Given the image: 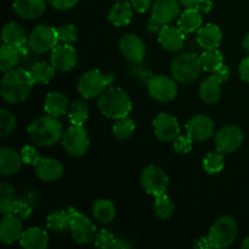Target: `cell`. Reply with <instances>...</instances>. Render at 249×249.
Instances as JSON below:
<instances>
[{"instance_id": "cell-14", "label": "cell", "mask_w": 249, "mask_h": 249, "mask_svg": "<svg viewBox=\"0 0 249 249\" xmlns=\"http://www.w3.org/2000/svg\"><path fill=\"white\" fill-rule=\"evenodd\" d=\"M186 133L194 141H204L211 139L214 135V125L213 119L208 116L198 114L190 119L186 123Z\"/></svg>"}, {"instance_id": "cell-23", "label": "cell", "mask_w": 249, "mask_h": 249, "mask_svg": "<svg viewBox=\"0 0 249 249\" xmlns=\"http://www.w3.org/2000/svg\"><path fill=\"white\" fill-rule=\"evenodd\" d=\"M223 39L221 29L216 24L208 23L201 27L197 33V43L204 50L208 49H218Z\"/></svg>"}, {"instance_id": "cell-32", "label": "cell", "mask_w": 249, "mask_h": 249, "mask_svg": "<svg viewBox=\"0 0 249 249\" xmlns=\"http://www.w3.org/2000/svg\"><path fill=\"white\" fill-rule=\"evenodd\" d=\"M19 56H21L19 49L4 44L0 49V71L6 73L16 68V66L18 65Z\"/></svg>"}, {"instance_id": "cell-16", "label": "cell", "mask_w": 249, "mask_h": 249, "mask_svg": "<svg viewBox=\"0 0 249 249\" xmlns=\"http://www.w3.org/2000/svg\"><path fill=\"white\" fill-rule=\"evenodd\" d=\"M180 16L179 0H155L152 5V19L160 26L172 23Z\"/></svg>"}, {"instance_id": "cell-30", "label": "cell", "mask_w": 249, "mask_h": 249, "mask_svg": "<svg viewBox=\"0 0 249 249\" xmlns=\"http://www.w3.org/2000/svg\"><path fill=\"white\" fill-rule=\"evenodd\" d=\"M116 214V207L109 199H97L92 206V215L101 224L112 223Z\"/></svg>"}, {"instance_id": "cell-25", "label": "cell", "mask_w": 249, "mask_h": 249, "mask_svg": "<svg viewBox=\"0 0 249 249\" xmlns=\"http://www.w3.org/2000/svg\"><path fill=\"white\" fill-rule=\"evenodd\" d=\"M19 245L26 249H45L49 246V236L41 229L31 228L23 231Z\"/></svg>"}, {"instance_id": "cell-3", "label": "cell", "mask_w": 249, "mask_h": 249, "mask_svg": "<svg viewBox=\"0 0 249 249\" xmlns=\"http://www.w3.org/2000/svg\"><path fill=\"white\" fill-rule=\"evenodd\" d=\"M97 107L105 117L118 119L126 117L133 108L129 95L121 88L106 89L99 97Z\"/></svg>"}, {"instance_id": "cell-29", "label": "cell", "mask_w": 249, "mask_h": 249, "mask_svg": "<svg viewBox=\"0 0 249 249\" xmlns=\"http://www.w3.org/2000/svg\"><path fill=\"white\" fill-rule=\"evenodd\" d=\"M133 17V6L128 1H119L113 5L108 14V21L116 27L128 26Z\"/></svg>"}, {"instance_id": "cell-13", "label": "cell", "mask_w": 249, "mask_h": 249, "mask_svg": "<svg viewBox=\"0 0 249 249\" xmlns=\"http://www.w3.org/2000/svg\"><path fill=\"white\" fill-rule=\"evenodd\" d=\"M153 130L160 141H174L180 134L179 121L169 113H160L153 119Z\"/></svg>"}, {"instance_id": "cell-43", "label": "cell", "mask_w": 249, "mask_h": 249, "mask_svg": "<svg viewBox=\"0 0 249 249\" xmlns=\"http://www.w3.org/2000/svg\"><path fill=\"white\" fill-rule=\"evenodd\" d=\"M19 153H21L22 160H23V163H26V164L36 165V163L41 160L38 150H36V147H33V146H23Z\"/></svg>"}, {"instance_id": "cell-24", "label": "cell", "mask_w": 249, "mask_h": 249, "mask_svg": "<svg viewBox=\"0 0 249 249\" xmlns=\"http://www.w3.org/2000/svg\"><path fill=\"white\" fill-rule=\"evenodd\" d=\"M1 38L4 44L21 50L27 41V34L21 24L17 22H9L2 27Z\"/></svg>"}, {"instance_id": "cell-45", "label": "cell", "mask_w": 249, "mask_h": 249, "mask_svg": "<svg viewBox=\"0 0 249 249\" xmlns=\"http://www.w3.org/2000/svg\"><path fill=\"white\" fill-rule=\"evenodd\" d=\"M32 208H33V207H31L28 203H26L24 201L19 199V201H17V203L15 204V208H14V211H12L11 214H15V215L18 216L19 219L24 220V219H27L31 216Z\"/></svg>"}, {"instance_id": "cell-49", "label": "cell", "mask_w": 249, "mask_h": 249, "mask_svg": "<svg viewBox=\"0 0 249 249\" xmlns=\"http://www.w3.org/2000/svg\"><path fill=\"white\" fill-rule=\"evenodd\" d=\"M238 72H240L241 79L249 83V56H247V57L243 58V60L241 61L240 67H238Z\"/></svg>"}, {"instance_id": "cell-36", "label": "cell", "mask_w": 249, "mask_h": 249, "mask_svg": "<svg viewBox=\"0 0 249 249\" xmlns=\"http://www.w3.org/2000/svg\"><path fill=\"white\" fill-rule=\"evenodd\" d=\"M199 57H201L202 67H203V70L206 72L213 73L216 68H219L224 63L223 53L218 49H208V50H204L203 53Z\"/></svg>"}, {"instance_id": "cell-10", "label": "cell", "mask_w": 249, "mask_h": 249, "mask_svg": "<svg viewBox=\"0 0 249 249\" xmlns=\"http://www.w3.org/2000/svg\"><path fill=\"white\" fill-rule=\"evenodd\" d=\"M140 181L143 190L147 194L153 195L155 197L160 194H164L168 184H169V179H168V175L165 174L164 170L153 164L148 165L142 170Z\"/></svg>"}, {"instance_id": "cell-21", "label": "cell", "mask_w": 249, "mask_h": 249, "mask_svg": "<svg viewBox=\"0 0 249 249\" xmlns=\"http://www.w3.org/2000/svg\"><path fill=\"white\" fill-rule=\"evenodd\" d=\"M48 0H15L14 10L24 19H36L44 14Z\"/></svg>"}, {"instance_id": "cell-47", "label": "cell", "mask_w": 249, "mask_h": 249, "mask_svg": "<svg viewBox=\"0 0 249 249\" xmlns=\"http://www.w3.org/2000/svg\"><path fill=\"white\" fill-rule=\"evenodd\" d=\"M213 75L220 83H225L226 80L229 79V77H230V68H229L228 66L224 65V63H223V65H221L220 67L216 68V70L214 71Z\"/></svg>"}, {"instance_id": "cell-2", "label": "cell", "mask_w": 249, "mask_h": 249, "mask_svg": "<svg viewBox=\"0 0 249 249\" xmlns=\"http://www.w3.org/2000/svg\"><path fill=\"white\" fill-rule=\"evenodd\" d=\"M28 136L34 143L41 147H50L56 145L63 136V126L57 118L53 116L39 117L29 124Z\"/></svg>"}, {"instance_id": "cell-9", "label": "cell", "mask_w": 249, "mask_h": 249, "mask_svg": "<svg viewBox=\"0 0 249 249\" xmlns=\"http://www.w3.org/2000/svg\"><path fill=\"white\" fill-rule=\"evenodd\" d=\"M68 212L72 218L70 231L74 242H77L78 245H88L94 241L96 236V228L91 220L74 208H68Z\"/></svg>"}, {"instance_id": "cell-44", "label": "cell", "mask_w": 249, "mask_h": 249, "mask_svg": "<svg viewBox=\"0 0 249 249\" xmlns=\"http://www.w3.org/2000/svg\"><path fill=\"white\" fill-rule=\"evenodd\" d=\"M192 142H194V140L189 135H179L174 140V150L179 153H189L192 150Z\"/></svg>"}, {"instance_id": "cell-19", "label": "cell", "mask_w": 249, "mask_h": 249, "mask_svg": "<svg viewBox=\"0 0 249 249\" xmlns=\"http://www.w3.org/2000/svg\"><path fill=\"white\" fill-rule=\"evenodd\" d=\"M22 219L15 214H6L0 223V240L5 245H12L19 241L23 233V224Z\"/></svg>"}, {"instance_id": "cell-5", "label": "cell", "mask_w": 249, "mask_h": 249, "mask_svg": "<svg viewBox=\"0 0 249 249\" xmlns=\"http://www.w3.org/2000/svg\"><path fill=\"white\" fill-rule=\"evenodd\" d=\"M236 236H237V224L235 219L229 215H224L212 225L207 237L212 248L221 249L232 246Z\"/></svg>"}, {"instance_id": "cell-27", "label": "cell", "mask_w": 249, "mask_h": 249, "mask_svg": "<svg viewBox=\"0 0 249 249\" xmlns=\"http://www.w3.org/2000/svg\"><path fill=\"white\" fill-rule=\"evenodd\" d=\"M199 96L204 104H216L221 97V83L213 74L209 75L199 85Z\"/></svg>"}, {"instance_id": "cell-7", "label": "cell", "mask_w": 249, "mask_h": 249, "mask_svg": "<svg viewBox=\"0 0 249 249\" xmlns=\"http://www.w3.org/2000/svg\"><path fill=\"white\" fill-rule=\"evenodd\" d=\"M58 44L57 29L46 24H39L32 29L28 38V46L33 53H45Z\"/></svg>"}, {"instance_id": "cell-37", "label": "cell", "mask_w": 249, "mask_h": 249, "mask_svg": "<svg viewBox=\"0 0 249 249\" xmlns=\"http://www.w3.org/2000/svg\"><path fill=\"white\" fill-rule=\"evenodd\" d=\"M153 211H155L156 216L162 220H167L174 213V204L170 201L168 195L160 194L156 196L155 199V206H153Z\"/></svg>"}, {"instance_id": "cell-52", "label": "cell", "mask_w": 249, "mask_h": 249, "mask_svg": "<svg viewBox=\"0 0 249 249\" xmlns=\"http://www.w3.org/2000/svg\"><path fill=\"white\" fill-rule=\"evenodd\" d=\"M131 247H133V245H131L126 238L119 237V238H116V242H114L113 248L112 249H129Z\"/></svg>"}, {"instance_id": "cell-55", "label": "cell", "mask_w": 249, "mask_h": 249, "mask_svg": "<svg viewBox=\"0 0 249 249\" xmlns=\"http://www.w3.org/2000/svg\"><path fill=\"white\" fill-rule=\"evenodd\" d=\"M242 48L245 49L247 53H249V33L247 34V36H245V39H243L242 41Z\"/></svg>"}, {"instance_id": "cell-22", "label": "cell", "mask_w": 249, "mask_h": 249, "mask_svg": "<svg viewBox=\"0 0 249 249\" xmlns=\"http://www.w3.org/2000/svg\"><path fill=\"white\" fill-rule=\"evenodd\" d=\"M21 153L15 151L14 148L1 147L0 148V173L1 175H14L19 172L22 167Z\"/></svg>"}, {"instance_id": "cell-53", "label": "cell", "mask_w": 249, "mask_h": 249, "mask_svg": "<svg viewBox=\"0 0 249 249\" xmlns=\"http://www.w3.org/2000/svg\"><path fill=\"white\" fill-rule=\"evenodd\" d=\"M195 248H199V249H207V248H212L211 243H209L208 237H201L196 243H195Z\"/></svg>"}, {"instance_id": "cell-11", "label": "cell", "mask_w": 249, "mask_h": 249, "mask_svg": "<svg viewBox=\"0 0 249 249\" xmlns=\"http://www.w3.org/2000/svg\"><path fill=\"white\" fill-rule=\"evenodd\" d=\"M148 94L160 102H169L177 97L178 85L167 75H153L147 82Z\"/></svg>"}, {"instance_id": "cell-20", "label": "cell", "mask_w": 249, "mask_h": 249, "mask_svg": "<svg viewBox=\"0 0 249 249\" xmlns=\"http://www.w3.org/2000/svg\"><path fill=\"white\" fill-rule=\"evenodd\" d=\"M34 168L36 177L46 182L57 181L63 175L62 163L55 158H41Z\"/></svg>"}, {"instance_id": "cell-12", "label": "cell", "mask_w": 249, "mask_h": 249, "mask_svg": "<svg viewBox=\"0 0 249 249\" xmlns=\"http://www.w3.org/2000/svg\"><path fill=\"white\" fill-rule=\"evenodd\" d=\"M242 130L236 125H226L215 134V147L221 153L236 152L243 143Z\"/></svg>"}, {"instance_id": "cell-4", "label": "cell", "mask_w": 249, "mask_h": 249, "mask_svg": "<svg viewBox=\"0 0 249 249\" xmlns=\"http://www.w3.org/2000/svg\"><path fill=\"white\" fill-rule=\"evenodd\" d=\"M202 70L201 57L190 53L178 55L170 67L173 78L181 84H191L198 79Z\"/></svg>"}, {"instance_id": "cell-39", "label": "cell", "mask_w": 249, "mask_h": 249, "mask_svg": "<svg viewBox=\"0 0 249 249\" xmlns=\"http://www.w3.org/2000/svg\"><path fill=\"white\" fill-rule=\"evenodd\" d=\"M225 167V160L221 152H211L204 157L203 168L208 174H218Z\"/></svg>"}, {"instance_id": "cell-31", "label": "cell", "mask_w": 249, "mask_h": 249, "mask_svg": "<svg viewBox=\"0 0 249 249\" xmlns=\"http://www.w3.org/2000/svg\"><path fill=\"white\" fill-rule=\"evenodd\" d=\"M71 218L70 212L67 211H56L48 215L46 218V226L49 230L53 232H66L71 229Z\"/></svg>"}, {"instance_id": "cell-28", "label": "cell", "mask_w": 249, "mask_h": 249, "mask_svg": "<svg viewBox=\"0 0 249 249\" xmlns=\"http://www.w3.org/2000/svg\"><path fill=\"white\" fill-rule=\"evenodd\" d=\"M202 26V14L196 7H187L184 12H181L178 18V27L185 34L194 33L195 31L201 28Z\"/></svg>"}, {"instance_id": "cell-57", "label": "cell", "mask_w": 249, "mask_h": 249, "mask_svg": "<svg viewBox=\"0 0 249 249\" xmlns=\"http://www.w3.org/2000/svg\"><path fill=\"white\" fill-rule=\"evenodd\" d=\"M118 1H128V0H118Z\"/></svg>"}, {"instance_id": "cell-26", "label": "cell", "mask_w": 249, "mask_h": 249, "mask_svg": "<svg viewBox=\"0 0 249 249\" xmlns=\"http://www.w3.org/2000/svg\"><path fill=\"white\" fill-rule=\"evenodd\" d=\"M45 112L49 116H53L55 118L65 116L67 113L70 105H68V99L62 94V92H49L45 97V105H44Z\"/></svg>"}, {"instance_id": "cell-46", "label": "cell", "mask_w": 249, "mask_h": 249, "mask_svg": "<svg viewBox=\"0 0 249 249\" xmlns=\"http://www.w3.org/2000/svg\"><path fill=\"white\" fill-rule=\"evenodd\" d=\"M79 0H48L49 5L56 10H70L78 4Z\"/></svg>"}, {"instance_id": "cell-50", "label": "cell", "mask_w": 249, "mask_h": 249, "mask_svg": "<svg viewBox=\"0 0 249 249\" xmlns=\"http://www.w3.org/2000/svg\"><path fill=\"white\" fill-rule=\"evenodd\" d=\"M22 201L28 203L31 207L36 206V203H38V194H36V190H26V194H24V197L22 198Z\"/></svg>"}, {"instance_id": "cell-8", "label": "cell", "mask_w": 249, "mask_h": 249, "mask_svg": "<svg viewBox=\"0 0 249 249\" xmlns=\"http://www.w3.org/2000/svg\"><path fill=\"white\" fill-rule=\"evenodd\" d=\"M89 136L83 125H71L63 133L62 146L72 157H82L89 150Z\"/></svg>"}, {"instance_id": "cell-48", "label": "cell", "mask_w": 249, "mask_h": 249, "mask_svg": "<svg viewBox=\"0 0 249 249\" xmlns=\"http://www.w3.org/2000/svg\"><path fill=\"white\" fill-rule=\"evenodd\" d=\"M131 6L139 14H145L151 7V0H130Z\"/></svg>"}, {"instance_id": "cell-56", "label": "cell", "mask_w": 249, "mask_h": 249, "mask_svg": "<svg viewBox=\"0 0 249 249\" xmlns=\"http://www.w3.org/2000/svg\"><path fill=\"white\" fill-rule=\"evenodd\" d=\"M242 248H243V249H249V236H248L247 238H246L245 241H243Z\"/></svg>"}, {"instance_id": "cell-40", "label": "cell", "mask_w": 249, "mask_h": 249, "mask_svg": "<svg viewBox=\"0 0 249 249\" xmlns=\"http://www.w3.org/2000/svg\"><path fill=\"white\" fill-rule=\"evenodd\" d=\"M16 126V118L7 109L2 108L0 111V136L5 138L9 135Z\"/></svg>"}, {"instance_id": "cell-38", "label": "cell", "mask_w": 249, "mask_h": 249, "mask_svg": "<svg viewBox=\"0 0 249 249\" xmlns=\"http://www.w3.org/2000/svg\"><path fill=\"white\" fill-rule=\"evenodd\" d=\"M134 131H135V123L133 119L128 118V116L117 119L112 128L113 136L118 140H126L133 135Z\"/></svg>"}, {"instance_id": "cell-15", "label": "cell", "mask_w": 249, "mask_h": 249, "mask_svg": "<svg viewBox=\"0 0 249 249\" xmlns=\"http://www.w3.org/2000/svg\"><path fill=\"white\" fill-rule=\"evenodd\" d=\"M51 65L61 72H68L73 70L77 65V51L70 44H61L56 45L51 50L50 56Z\"/></svg>"}, {"instance_id": "cell-1", "label": "cell", "mask_w": 249, "mask_h": 249, "mask_svg": "<svg viewBox=\"0 0 249 249\" xmlns=\"http://www.w3.org/2000/svg\"><path fill=\"white\" fill-rule=\"evenodd\" d=\"M33 85L34 82L29 71H26L24 68H14L5 73L2 77L0 92L6 102L18 104L28 97Z\"/></svg>"}, {"instance_id": "cell-51", "label": "cell", "mask_w": 249, "mask_h": 249, "mask_svg": "<svg viewBox=\"0 0 249 249\" xmlns=\"http://www.w3.org/2000/svg\"><path fill=\"white\" fill-rule=\"evenodd\" d=\"M196 9L198 10L201 14H208L213 9V2L211 0H201L198 4L196 5Z\"/></svg>"}, {"instance_id": "cell-18", "label": "cell", "mask_w": 249, "mask_h": 249, "mask_svg": "<svg viewBox=\"0 0 249 249\" xmlns=\"http://www.w3.org/2000/svg\"><path fill=\"white\" fill-rule=\"evenodd\" d=\"M119 50L133 62H140L146 55L145 43L135 34H125L122 36L119 40Z\"/></svg>"}, {"instance_id": "cell-41", "label": "cell", "mask_w": 249, "mask_h": 249, "mask_svg": "<svg viewBox=\"0 0 249 249\" xmlns=\"http://www.w3.org/2000/svg\"><path fill=\"white\" fill-rule=\"evenodd\" d=\"M58 41L63 44H72L78 39V29L74 24H63L57 28Z\"/></svg>"}, {"instance_id": "cell-54", "label": "cell", "mask_w": 249, "mask_h": 249, "mask_svg": "<svg viewBox=\"0 0 249 249\" xmlns=\"http://www.w3.org/2000/svg\"><path fill=\"white\" fill-rule=\"evenodd\" d=\"M199 1H201V0H179L180 5L185 6L186 9L187 7H196V5L198 4Z\"/></svg>"}, {"instance_id": "cell-42", "label": "cell", "mask_w": 249, "mask_h": 249, "mask_svg": "<svg viewBox=\"0 0 249 249\" xmlns=\"http://www.w3.org/2000/svg\"><path fill=\"white\" fill-rule=\"evenodd\" d=\"M95 246L99 248H113L114 242H116V237L112 232L107 230H101L96 233L95 236Z\"/></svg>"}, {"instance_id": "cell-35", "label": "cell", "mask_w": 249, "mask_h": 249, "mask_svg": "<svg viewBox=\"0 0 249 249\" xmlns=\"http://www.w3.org/2000/svg\"><path fill=\"white\" fill-rule=\"evenodd\" d=\"M89 117V106L84 100H75L70 104L68 118L72 125H83Z\"/></svg>"}, {"instance_id": "cell-33", "label": "cell", "mask_w": 249, "mask_h": 249, "mask_svg": "<svg viewBox=\"0 0 249 249\" xmlns=\"http://www.w3.org/2000/svg\"><path fill=\"white\" fill-rule=\"evenodd\" d=\"M55 70L53 65H49L48 62H36V65L32 66V68L29 70L31 73V77L33 79L34 84H48L51 79L55 75Z\"/></svg>"}, {"instance_id": "cell-34", "label": "cell", "mask_w": 249, "mask_h": 249, "mask_svg": "<svg viewBox=\"0 0 249 249\" xmlns=\"http://www.w3.org/2000/svg\"><path fill=\"white\" fill-rule=\"evenodd\" d=\"M17 201L18 199H17L14 187L6 182H2L0 185V213L2 215L11 214Z\"/></svg>"}, {"instance_id": "cell-17", "label": "cell", "mask_w": 249, "mask_h": 249, "mask_svg": "<svg viewBox=\"0 0 249 249\" xmlns=\"http://www.w3.org/2000/svg\"><path fill=\"white\" fill-rule=\"evenodd\" d=\"M158 41L164 50L169 53H177L184 46L185 33L179 27L164 24L158 32Z\"/></svg>"}, {"instance_id": "cell-6", "label": "cell", "mask_w": 249, "mask_h": 249, "mask_svg": "<svg viewBox=\"0 0 249 249\" xmlns=\"http://www.w3.org/2000/svg\"><path fill=\"white\" fill-rule=\"evenodd\" d=\"M113 80L114 77L111 74H104L97 70L88 71L78 80V91L84 99H94L100 96Z\"/></svg>"}]
</instances>
